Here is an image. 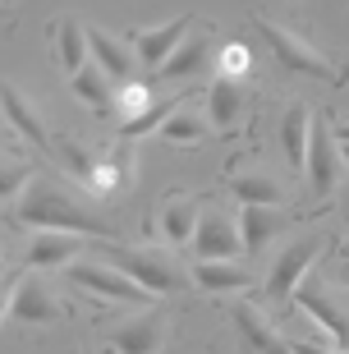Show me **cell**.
I'll use <instances>...</instances> for the list:
<instances>
[{
    "label": "cell",
    "instance_id": "6da1fadb",
    "mask_svg": "<svg viewBox=\"0 0 349 354\" xmlns=\"http://www.w3.org/2000/svg\"><path fill=\"white\" fill-rule=\"evenodd\" d=\"M10 216L23 221V225H37V230H69V235H97V239L111 235L115 239V225L106 221V216H92L83 203H74V198L55 180H46V175H37L23 194L14 198Z\"/></svg>",
    "mask_w": 349,
    "mask_h": 354
},
{
    "label": "cell",
    "instance_id": "7a4b0ae2",
    "mask_svg": "<svg viewBox=\"0 0 349 354\" xmlns=\"http://www.w3.org/2000/svg\"><path fill=\"white\" fill-rule=\"evenodd\" d=\"M294 304L317 322V327L331 331V341L349 354V299L336 295L331 276H326V272H308V276H303V286L294 290Z\"/></svg>",
    "mask_w": 349,
    "mask_h": 354
},
{
    "label": "cell",
    "instance_id": "3957f363",
    "mask_svg": "<svg viewBox=\"0 0 349 354\" xmlns=\"http://www.w3.org/2000/svg\"><path fill=\"white\" fill-rule=\"evenodd\" d=\"M258 37H262V46L272 51L276 69H285V74H303V79H317V83H331V79H336L331 60H322V55L312 51L303 37L285 32V28L272 24V19H258Z\"/></svg>",
    "mask_w": 349,
    "mask_h": 354
},
{
    "label": "cell",
    "instance_id": "277c9868",
    "mask_svg": "<svg viewBox=\"0 0 349 354\" xmlns=\"http://www.w3.org/2000/svg\"><path fill=\"white\" fill-rule=\"evenodd\" d=\"M106 263L120 267L124 276H133V281H138L142 290H152V295H175V290H184V272L156 249H124V244H115V249H106Z\"/></svg>",
    "mask_w": 349,
    "mask_h": 354
},
{
    "label": "cell",
    "instance_id": "5b68a950",
    "mask_svg": "<svg viewBox=\"0 0 349 354\" xmlns=\"http://www.w3.org/2000/svg\"><path fill=\"white\" fill-rule=\"evenodd\" d=\"M322 249H326L322 235H303V239H294V244H285V249L276 253L272 272H267V295H272L276 304H290L294 290L303 286V276L312 272V263L322 258Z\"/></svg>",
    "mask_w": 349,
    "mask_h": 354
},
{
    "label": "cell",
    "instance_id": "8992f818",
    "mask_svg": "<svg viewBox=\"0 0 349 354\" xmlns=\"http://www.w3.org/2000/svg\"><path fill=\"white\" fill-rule=\"evenodd\" d=\"M69 281H74L78 290L102 295V299L142 304V308H147V295H152V290H142L133 276H124L120 267H111V263H69Z\"/></svg>",
    "mask_w": 349,
    "mask_h": 354
},
{
    "label": "cell",
    "instance_id": "52a82bcc",
    "mask_svg": "<svg viewBox=\"0 0 349 354\" xmlns=\"http://www.w3.org/2000/svg\"><path fill=\"white\" fill-rule=\"evenodd\" d=\"M5 317H10L14 327H55V322H65V308L51 295V286H41L37 276H28V281L14 286Z\"/></svg>",
    "mask_w": 349,
    "mask_h": 354
},
{
    "label": "cell",
    "instance_id": "ba28073f",
    "mask_svg": "<svg viewBox=\"0 0 349 354\" xmlns=\"http://www.w3.org/2000/svg\"><path fill=\"white\" fill-rule=\"evenodd\" d=\"M340 138L326 120H312V143H308V184H312V198H326L336 189V175H340Z\"/></svg>",
    "mask_w": 349,
    "mask_h": 354
},
{
    "label": "cell",
    "instance_id": "9c48e42d",
    "mask_svg": "<svg viewBox=\"0 0 349 354\" xmlns=\"http://www.w3.org/2000/svg\"><path fill=\"white\" fill-rule=\"evenodd\" d=\"M194 253L202 258V263H211V258H234V253H244L239 216H225V212H202V221H198V235H194Z\"/></svg>",
    "mask_w": 349,
    "mask_h": 354
},
{
    "label": "cell",
    "instance_id": "30bf717a",
    "mask_svg": "<svg viewBox=\"0 0 349 354\" xmlns=\"http://www.w3.org/2000/svg\"><path fill=\"white\" fill-rule=\"evenodd\" d=\"M106 341H111L115 354H156L166 345V317L142 313V317H129V322H115L106 331Z\"/></svg>",
    "mask_w": 349,
    "mask_h": 354
},
{
    "label": "cell",
    "instance_id": "8fae6325",
    "mask_svg": "<svg viewBox=\"0 0 349 354\" xmlns=\"http://www.w3.org/2000/svg\"><path fill=\"white\" fill-rule=\"evenodd\" d=\"M308 143H312V115H308L303 102H294L281 115V152H285V161H290L294 171L308 166Z\"/></svg>",
    "mask_w": 349,
    "mask_h": 354
},
{
    "label": "cell",
    "instance_id": "7c38bea8",
    "mask_svg": "<svg viewBox=\"0 0 349 354\" xmlns=\"http://www.w3.org/2000/svg\"><path fill=\"white\" fill-rule=\"evenodd\" d=\"M74 253H83V235H69V230H37L32 249H28V267H69Z\"/></svg>",
    "mask_w": 349,
    "mask_h": 354
},
{
    "label": "cell",
    "instance_id": "4fadbf2b",
    "mask_svg": "<svg viewBox=\"0 0 349 354\" xmlns=\"http://www.w3.org/2000/svg\"><path fill=\"white\" fill-rule=\"evenodd\" d=\"M244 88H239V79H225L220 74L216 83H211V92H207V120L216 124L220 133H230L239 120H244Z\"/></svg>",
    "mask_w": 349,
    "mask_h": 354
},
{
    "label": "cell",
    "instance_id": "5bb4252c",
    "mask_svg": "<svg viewBox=\"0 0 349 354\" xmlns=\"http://www.w3.org/2000/svg\"><path fill=\"white\" fill-rule=\"evenodd\" d=\"M211 51H216V46H211V37H189V41H180V51L161 65V79H170V83L198 79L202 69H211Z\"/></svg>",
    "mask_w": 349,
    "mask_h": 354
},
{
    "label": "cell",
    "instance_id": "9a60e30c",
    "mask_svg": "<svg viewBox=\"0 0 349 354\" xmlns=\"http://www.w3.org/2000/svg\"><path fill=\"white\" fill-rule=\"evenodd\" d=\"M194 281L202 290H216V295H230V290H248L253 286V272L239 263H230V258H211V263H202L198 258L194 263Z\"/></svg>",
    "mask_w": 349,
    "mask_h": 354
},
{
    "label": "cell",
    "instance_id": "2e32d148",
    "mask_svg": "<svg viewBox=\"0 0 349 354\" xmlns=\"http://www.w3.org/2000/svg\"><path fill=\"white\" fill-rule=\"evenodd\" d=\"M88 55H92L88 28L74 24V19H60V24H55V60H60V69H65L69 79H74L78 69L88 65Z\"/></svg>",
    "mask_w": 349,
    "mask_h": 354
},
{
    "label": "cell",
    "instance_id": "e0dca14e",
    "mask_svg": "<svg viewBox=\"0 0 349 354\" xmlns=\"http://www.w3.org/2000/svg\"><path fill=\"white\" fill-rule=\"evenodd\" d=\"M184 28H189V19H170V24L152 28V32H142V37H138V60H142V65H152V69H161L170 55L180 51Z\"/></svg>",
    "mask_w": 349,
    "mask_h": 354
},
{
    "label": "cell",
    "instance_id": "ac0fdd59",
    "mask_svg": "<svg viewBox=\"0 0 349 354\" xmlns=\"http://www.w3.org/2000/svg\"><path fill=\"white\" fill-rule=\"evenodd\" d=\"M69 83H74V97H83V102L92 106V115H97V120H111L115 97H111V74H106L102 65H83Z\"/></svg>",
    "mask_w": 349,
    "mask_h": 354
},
{
    "label": "cell",
    "instance_id": "d6986e66",
    "mask_svg": "<svg viewBox=\"0 0 349 354\" xmlns=\"http://www.w3.org/2000/svg\"><path fill=\"white\" fill-rule=\"evenodd\" d=\"M290 225V212L285 207H244L239 212V235H244V249H262L272 244L276 230Z\"/></svg>",
    "mask_w": 349,
    "mask_h": 354
},
{
    "label": "cell",
    "instance_id": "ffe728a7",
    "mask_svg": "<svg viewBox=\"0 0 349 354\" xmlns=\"http://www.w3.org/2000/svg\"><path fill=\"white\" fill-rule=\"evenodd\" d=\"M198 221H202V212H198L194 198H170L166 207H161V235H166V244H194L198 235Z\"/></svg>",
    "mask_w": 349,
    "mask_h": 354
},
{
    "label": "cell",
    "instance_id": "44dd1931",
    "mask_svg": "<svg viewBox=\"0 0 349 354\" xmlns=\"http://www.w3.org/2000/svg\"><path fill=\"white\" fill-rule=\"evenodd\" d=\"M234 322H239L244 341L253 345L258 354H294L290 345L281 341V336H276V327H272V322H267V317H262L258 308H253V304H239V308H234Z\"/></svg>",
    "mask_w": 349,
    "mask_h": 354
},
{
    "label": "cell",
    "instance_id": "7402d4cb",
    "mask_svg": "<svg viewBox=\"0 0 349 354\" xmlns=\"http://www.w3.org/2000/svg\"><path fill=\"white\" fill-rule=\"evenodd\" d=\"M5 120H10L14 133H23L28 143H46V124L37 120V111L23 102V92L14 88V83H5Z\"/></svg>",
    "mask_w": 349,
    "mask_h": 354
},
{
    "label": "cell",
    "instance_id": "603a6c76",
    "mask_svg": "<svg viewBox=\"0 0 349 354\" xmlns=\"http://www.w3.org/2000/svg\"><path fill=\"white\" fill-rule=\"evenodd\" d=\"M88 41H92V60H97L111 79H129V69H133L129 46H120L115 37H106V32H97V28H88Z\"/></svg>",
    "mask_w": 349,
    "mask_h": 354
},
{
    "label": "cell",
    "instance_id": "cb8c5ba5",
    "mask_svg": "<svg viewBox=\"0 0 349 354\" xmlns=\"http://www.w3.org/2000/svg\"><path fill=\"white\" fill-rule=\"evenodd\" d=\"M234 194L244 198V207H281L285 203V189L272 180V175H239L234 180Z\"/></svg>",
    "mask_w": 349,
    "mask_h": 354
},
{
    "label": "cell",
    "instance_id": "d4e9b609",
    "mask_svg": "<svg viewBox=\"0 0 349 354\" xmlns=\"http://www.w3.org/2000/svg\"><path fill=\"white\" fill-rule=\"evenodd\" d=\"M175 111H180V102H156V106H147L142 115H133V120H124V124H120V138H142V133L161 129Z\"/></svg>",
    "mask_w": 349,
    "mask_h": 354
},
{
    "label": "cell",
    "instance_id": "484cf974",
    "mask_svg": "<svg viewBox=\"0 0 349 354\" xmlns=\"http://www.w3.org/2000/svg\"><path fill=\"white\" fill-rule=\"evenodd\" d=\"M207 124L211 120H198V115H189V111L180 106V111L161 124V138H166V143H198V138L207 133Z\"/></svg>",
    "mask_w": 349,
    "mask_h": 354
},
{
    "label": "cell",
    "instance_id": "4316f807",
    "mask_svg": "<svg viewBox=\"0 0 349 354\" xmlns=\"http://www.w3.org/2000/svg\"><path fill=\"white\" fill-rule=\"evenodd\" d=\"M120 175H124V161H97V171H92V189H97V194L102 198H111V194H120Z\"/></svg>",
    "mask_w": 349,
    "mask_h": 354
},
{
    "label": "cell",
    "instance_id": "83f0119b",
    "mask_svg": "<svg viewBox=\"0 0 349 354\" xmlns=\"http://www.w3.org/2000/svg\"><path fill=\"white\" fill-rule=\"evenodd\" d=\"M115 111H124V120L142 115V111H147V88H142V83H129V88L115 97Z\"/></svg>",
    "mask_w": 349,
    "mask_h": 354
},
{
    "label": "cell",
    "instance_id": "f1b7e54d",
    "mask_svg": "<svg viewBox=\"0 0 349 354\" xmlns=\"http://www.w3.org/2000/svg\"><path fill=\"white\" fill-rule=\"evenodd\" d=\"M60 161H65V166L78 175V180H92V171H97V161H92L88 152H78V147H69V143L60 147Z\"/></svg>",
    "mask_w": 349,
    "mask_h": 354
},
{
    "label": "cell",
    "instance_id": "f546056e",
    "mask_svg": "<svg viewBox=\"0 0 349 354\" xmlns=\"http://www.w3.org/2000/svg\"><path fill=\"white\" fill-rule=\"evenodd\" d=\"M220 69H225V79H239L248 69V51L244 46H225V51H220Z\"/></svg>",
    "mask_w": 349,
    "mask_h": 354
},
{
    "label": "cell",
    "instance_id": "4dcf8cb0",
    "mask_svg": "<svg viewBox=\"0 0 349 354\" xmlns=\"http://www.w3.org/2000/svg\"><path fill=\"white\" fill-rule=\"evenodd\" d=\"M19 184H23V166H10V171L0 175V194L14 203V198H19Z\"/></svg>",
    "mask_w": 349,
    "mask_h": 354
},
{
    "label": "cell",
    "instance_id": "1f68e13d",
    "mask_svg": "<svg viewBox=\"0 0 349 354\" xmlns=\"http://www.w3.org/2000/svg\"><path fill=\"white\" fill-rule=\"evenodd\" d=\"M290 350L294 354H345V350H322V345H308V341H294Z\"/></svg>",
    "mask_w": 349,
    "mask_h": 354
},
{
    "label": "cell",
    "instance_id": "d6a6232c",
    "mask_svg": "<svg viewBox=\"0 0 349 354\" xmlns=\"http://www.w3.org/2000/svg\"><path fill=\"white\" fill-rule=\"evenodd\" d=\"M340 216H345V225H349V184H340Z\"/></svg>",
    "mask_w": 349,
    "mask_h": 354
},
{
    "label": "cell",
    "instance_id": "836d02e7",
    "mask_svg": "<svg viewBox=\"0 0 349 354\" xmlns=\"http://www.w3.org/2000/svg\"><path fill=\"white\" fill-rule=\"evenodd\" d=\"M336 138H340V143H349V124H336Z\"/></svg>",
    "mask_w": 349,
    "mask_h": 354
},
{
    "label": "cell",
    "instance_id": "e575fe53",
    "mask_svg": "<svg viewBox=\"0 0 349 354\" xmlns=\"http://www.w3.org/2000/svg\"><path fill=\"white\" fill-rule=\"evenodd\" d=\"M340 152H345V161H349V143H345V147H340Z\"/></svg>",
    "mask_w": 349,
    "mask_h": 354
},
{
    "label": "cell",
    "instance_id": "d590c367",
    "mask_svg": "<svg viewBox=\"0 0 349 354\" xmlns=\"http://www.w3.org/2000/svg\"><path fill=\"white\" fill-rule=\"evenodd\" d=\"M78 354H88V350H78Z\"/></svg>",
    "mask_w": 349,
    "mask_h": 354
}]
</instances>
